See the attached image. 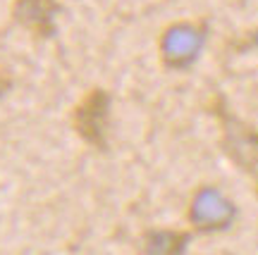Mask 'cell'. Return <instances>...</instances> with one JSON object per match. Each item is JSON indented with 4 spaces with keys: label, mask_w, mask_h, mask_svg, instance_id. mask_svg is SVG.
I'll return each instance as SVG.
<instances>
[{
    "label": "cell",
    "mask_w": 258,
    "mask_h": 255,
    "mask_svg": "<svg viewBox=\"0 0 258 255\" xmlns=\"http://www.w3.org/2000/svg\"><path fill=\"white\" fill-rule=\"evenodd\" d=\"M213 112L220 119L225 153L258 184V134L232 115L218 93L213 96Z\"/></svg>",
    "instance_id": "cell-1"
},
{
    "label": "cell",
    "mask_w": 258,
    "mask_h": 255,
    "mask_svg": "<svg viewBox=\"0 0 258 255\" xmlns=\"http://www.w3.org/2000/svg\"><path fill=\"white\" fill-rule=\"evenodd\" d=\"M110 96L105 89H89L70 112L74 134L96 150H108V119H110Z\"/></svg>",
    "instance_id": "cell-2"
},
{
    "label": "cell",
    "mask_w": 258,
    "mask_h": 255,
    "mask_svg": "<svg viewBox=\"0 0 258 255\" xmlns=\"http://www.w3.org/2000/svg\"><path fill=\"white\" fill-rule=\"evenodd\" d=\"M62 12L57 0H12L10 17L34 41H50L57 34L55 17Z\"/></svg>",
    "instance_id": "cell-3"
},
{
    "label": "cell",
    "mask_w": 258,
    "mask_h": 255,
    "mask_svg": "<svg viewBox=\"0 0 258 255\" xmlns=\"http://www.w3.org/2000/svg\"><path fill=\"white\" fill-rule=\"evenodd\" d=\"M177 34H179V38H172V46L165 48V62L170 64V67H184V64H189L196 57V48H199V43H201V34L196 36L191 29H184V27H177Z\"/></svg>",
    "instance_id": "cell-4"
},
{
    "label": "cell",
    "mask_w": 258,
    "mask_h": 255,
    "mask_svg": "<svg viewBox=\"0 0 258 255\" xmlns=\"http://www.w3.org/2000/svg\"><path fill=\"white\" fill-rule=\"evenodd\" d=\"M12 86H15V74H12V69L0 67V98L8 96V93L12 91Z\"/></svg>",
    "instance_id": "cell-5"
}]
</instances>
